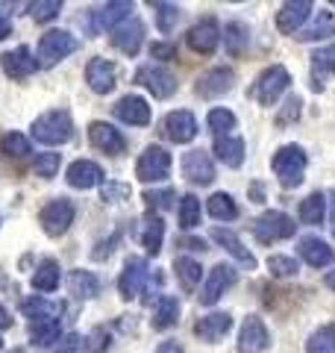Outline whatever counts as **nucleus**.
Returning <instances> with one entry per match:
<instances>
[{
	"mask_svg": "<svg viewBox=\"0 0 335 353\" xmlns=\"http://www.w3.org/2000/svg\"><path fill=\"white\" fill-rule=\"evenodd\" d=\"M306 353H335V324L315 330L306 341Z\"/></svg>",
	"mask_w": 335,
	"mask_h": 353,
	"instance_id": "58836bf2",
	"label": "nucleus"
},
{
	"mask_svg": "<svg viewBox=\"0 0 335 353\" xmlns=\"http://www.w3.org/2000/svg\"><path fill=\"white\" fill-rule=\"evenodd\" d=\"M132 12V3L127 0H115V3H106V6H97L92 12V32H103V30H115L121 27Z\"/></svg>",
	"mask_w": 335,
	"mask_h": 353,
	"instance_id": "4468645a",
	"label": "nucleus"
},
{
	"mask_svg": "<svg viewBox=\"0 0 335 353\" xmlns=\"http://www.w3.org/2000/svg\"><path fill=\"white\" fill-rule=\"evenodd\" d=\"M183 248H188V250H206V241L203 239H183Z\"/></svg>",
	"mask_w": 335,
	"mask_h": 353,
	"instance_id": "4d7b16f0",
	"label": "nucleus"
},
{
	"mask_svg": "<svg viewBox=\"0 0 335 353\" xmlns=\"http://www.w3.org/2000/svg\"><path fill=\"white\" fill-rule=\"evenodd\" d=\"M300 106H303V101H300L297 94L288 97L285 106L279 109V115H276V127H288L292 121H297V118H300Z\"/></svg>",
	"mask_w": 335,
	"mask_h": 353,
	"instance_id": "8fccbe9b",
	"label": "nucleus"
},
{
	"mask_svg": "<svg viewBox=\"0 0 335 353\" xmlns=\"http://www.w3.org/2000/svg\"><path fill=\"white\" fill-rule=\"evenodd\" d=\"M174 189H162V192H144V203L153 206V209H168L174 203Z\"/></svg>",
	"mask_w": 335,
	"mask_h": 353,
	"instance_id": "603ef678",
	"label": "nucleus"
},
{
	"mask_svg": "<svg viewBox=\"0 0 335 353\" xmlns=\"http://www.w3.org/2000/svg\"><path fill=\"white\" fill-rule=\"evenodd\" d=\"M9 32H12V21H9V15L6 12H0V41H3Z\"/></svg>",
	"mask_w": 335,
	"mask_h": 353,
	"instance_id": "6e6d98bb",
	"label": "nucleus"
},
{
	"mask_svg": "<svg viewBox=\"0 0 335 353\" xmlns=\"http://www.w3.org/2000/svg\"><path fill=\"white\" fill-rule=\"evenodd\" d=\"M250 192H253L256 201H262V185H259V183H253V189H250Z\"/></svg>",
	"mask_w": 335,
	"mask_h": 353,
	"instance_id": "052dcab7",
	"label": "nucleus"
},
{
	"mask_svg": "<svg viewBox=\"0 0 335 353\" xmlns=\"http://www.w3.org/2000/svg\"><path fill=\"white\" fill-rule=\"evenodd\" d=\"M267 345H271V336H267L262 318L247 315V321L241 327V336H238V353H262Z\"/></svg>",
	"mask_w": 335,
	"mask_h": 353,
	"instance_id": "dca6fc26",
	"label": "nucleus"
},
{
	"mask_svg": "<svg viewBox=\"0 0 335 353\" xmlns=\"http://www.w3.org/2000/svg\"><path fill=\"white\" fill-rule=\"evenodd\" d=\"M183 176L194 185H209L215 180V165H212L209 153L203 150H188L183 157Z\"/></svg>",
	"mask_w": 335,
	"mask_h": 353,
	"instance_id": "ddd939ff",
	"label": "nucleus"
},
{
	"mask_svg": "<svg viewBox=\"0 0 335 353\" xmlns=\"http://www.w3.org/2000/svg\"><path fill=\"white\" fill-rule=\"evenodd\" d=\"M148 280H150V271H148V262L139 259V256H130L124 265V274L118 280V292L124 301H132L139 297L144 289H148Z\"/></svg>",
	"mask_w": 335,
	"mask_h": 353,
	"instance_id": "1a4fd4ad",
	"label": "nucleus"
},
{
	"mask_svg": "<svg viewBox=\"0 0 335 353\" xmlns=\"http://www.w3.org/2000/svg\"><path fill=\"white\" fill-rule=\"evenodd\" d=\"M68 183L74 189H94V185H103V168L92 159H77L68 168Z\"/></svg>",
	"mask_w": 335,
	"mask_h": 353,
	"instance_id": "4be33fe9",
	"label": "nucleus"
},
{
	"mask_svg": "<svg viewBox=\"0 0 335 353\" xmlns=\"http://www.w3.org/2000/svg\"><path fill=\"white\" fill-rule=\"evenodd\" d=\"M21 312H24L32 324L36 321H50V318L62 315V303H50L44 297H30V301L21 303Z\"/></svg>",
	"mask_w": 335,
	"mask_h": 353,
	"instance_id": "473e14b6",
	"label": "nucleus"
},
{
	"mask_svg": "<svg viewBox=\"0 0 335 353\" xmlns=\"http://www.w3.org/2000/svg\"><path fill=\"white\" fill-rule=\"evenodd\" d=\"M9 327H12V318H9V312L0 306V330H9Z\"/></svg>",
	"mask_w": 335,
	"mask_h": 353,
	"instance_id": "bf43d9fd",
	"label": "nucleus"
},
{
	"mask_svg": "<svg viewBox=\"0 0 335 353\" xmlns=\"http://www.w3.org/2000/svg\"><path fill=\"white\" fill-rule=\"evenodd\" d=\"M150 57H153V59H176V44L153 41V44H150Z\"/></svg>",
	"mask_w": 335,
	"mask_h": 353,
	"instance_id": "864d4df0",
	"label": "nucleus"
},
{
	"mask_svg": "<svg viewBox=\"0 0 335 353\" xmlns=\"http://www.w3.org/2000/svg\"><path fill=\"white\" fill-rule=\"evenodd\" d=\"M83 347H85V353H106L109 350V333H106V327H94L92 333L85 336Z\"/></svg>",
	"mask_w": 335,
	"mask_h": 353,
	"instance_id": "09e8293b",
	"label": "nucleus"
},
{
	"mask_svg": "<svg viewBox=\"0 0 335 353\" xmlns=\"http://www.w3.org/2000/svg\"><path fill=\"white\" fill-rule=\"evenodd\" d=\"M0 153H6V157H12V159H24L32 153L30 139L21 136V132H6V136L0 139Z\"/></svg>",
	"mask_w": 335,
	"mask_h": 353,
	"instance_id": "ea45409f",
	"label": "nucleus"
},
{
	"mask_svg": "<svg viewBox=\"0 0 335 353\" xmlns=\"http://www.w3.org/2000/svg\"><path fill=\"white\" fill-rule=\"evenodd\" d=\"M300 256H303L312 268H327V265H332V259H335V250L323 239L306 236L303 241H300Z\"/></svg>",
	"mask_w": 335,
	"mask_h": 353,
	"instance_id": "393cba45",
	"label": "nucleus"
},
{
	"mask_svg": "<svg viewBox=\"0 0 335 353\" xmlns=\"http://www.w3.org/2000/svg\"><path fill=\"white\" fill-rule=\"evenodd\" d=\"M188 48H192L194 53H203V57H209L212 50L221 44V24L215 18H203L200 24H194L192 30H188Z\"/></svg>",
	"mask_w": 335,
	"mask_h": 353,
	"instance_id": "9b49d317",
	"label": "nucleus"
},
{
	"mask_svg": "<svg viewBox=\"0 0 335 353\" xmlns=\"http://www.w3.org/2000/svg\"><path fill=\"white\" fill-rule=\"evenodd\" d=\"M62 12V0H39V3H30V15L39 21V24H48L56 15Z\"/></svg>",
	"mask_w": 335,
	"mask_h": 353,
	"instance_id": "a18cd8bd",
	"label": "nucleus"
},
{
	"mask_svg": "<svg viewBox=\"0 0 335 353\" xmlns=\"http://www.w3.org/2000/svg\"><path fill=\"white\" fill-rule=\"evenodd\" d=\"M212 239H215L218 241V245L223 248V250H227V253H232V256H236L241 265H247V268L253 271L256 268V256H253V253L247 250V248H244L241 245V241H238V236L236 233H232V230H223V227H215V230H212Z\"/></svg>",
	"mask_w": 335,
	"mask_h": 353,
	"instance_id": "a878e982",
	"label": "nucleus"
},
{
	"mask_svg": "<svg viewBox=\"0 0 335 353\" xmlns=\"http://www.w3.org/2000/svg\"><path fill=\"white\" fill-rule=\"evenodd\" d=\"M335 74V44L312 53V88L323 92V77Z\"/></svg>",
	"mask_w": 335,
	"mask_h": 353,
	"instance_id": "cd10ccee",
	"label": "nucleus"
},
{
	"mask_svg": "<svg viewBox=\"0 0 335 353\" xmlns=\"http://www.w3.org/2000/svg\"><path fill=\"white\" fill-rule=\"evenodd\" d=\"M141 41H144V24L139 18H127L124 24L115 27V32H112V44H115L121 53H127V57H136Z\"/></svg>",
	"mask_w": 335,
	"mask_h": 353,
	"instance_id": "f3484780",
	"label": "nucleus"
},
{
	"mask_svg": "<svg viewBox=\"0 0 335 353\" xmlns=\"http://www.w3.org/2000/svg\"><path fill=\"white\" fill-rule=\"evenodd\" d=\"M59 277H62V268L56 259H44L36 274H32V289L36 292H56L59 289Z\"/></svg>",
	"mask_w": 335,
	"mask_h": 353,
	"instance_id": "7c9ffc66",
	"label": "nucleus"
},
{
	"mask_svg": "<svg viewBox=\"0 0 335 353\" xmlns=\"http://www.w3.org/2000/svg\"><path fill=\"white\" fill-rule=\"evenodd\" d=\"M85 83L92 85V92H97V94H109L112 88H115V65L109 59L94 57L85 65Z\"/></svg>",
	"mask_w": 335,
	"mask_h": 353,
	"instance_id": "aec40b11",
	"label": "nucleus"
},
{
	"mask_svg": "<svg viewBox=\"0 0 335 353\" xmlns=\"http://www.w3.org/2000/svg\"><path fill=\"white\" fill-rule=\"evenodd\" d=\"M136 83L144 85L148 92H153V97H171L176 92V80L174 74L162 68V65H141V68L136 71Z\"/></svg>",
	"mask_w": 335,
	"mask_h": 353,
	"instance_id": "6e6552de",
	"label": "nucleus"
},
{
	"mask_svg": "<svg viewBox=\"0 0 335 353\" xmlns=\"http://www.w3.org/2000/svg\"><path fill=\"white\" fill-rule=\"evenodd\" d=\"M267 271H271L274 277H294L300 271V265L294 256H267Z\"/></svg>",
	"mask_w": 335,
	"mask_h": 353,
	"instance_id": "49530a36",
	"label": "nucleus"
},
{
	"mask_svg": "<svg viewBox=\"0 0 335 353\" xmlns=\"http://www.w3.org/2000/svg\"><path fill=\"white\" fill-rule=\"evenodd\" d=\"M68 292L77 297V301H92V297L100 292V280L94 277L92 271H71Z\"/></svg>",
	"mask_w": 335,
	"mask_h": 353,
	"instance_id": "c756f323",
	"label": "nucleus"
},
{
	"mask_svg": "<svg viewBox=\"0 0 335 353\" xmlns=\"http://www.w3.org/2000/svg\"><path fill=\"white\" fill-rule=\"evenodd\" d=\"M165 132L171 141H176V145H188V141L197 136V121L188 109H176V112H171L165 118Z\"/></svg>",
	"mask_w": 335,
	"mask_h": 353,
	"instance_id": "6ab92c4d",
	"label": "nucleus"
},
{
	"mask_svg": "<svg viewBox=\"0 0 335 353\" xmlns=\"http://www.w3.org/2000/svg\"><path fill=\"white\" fill-rule=\"evenodd\" d=\"M288 83H292V77H288V71L283 68V65H271L267 71L259 74V80H256L253 85V97L259 101L262 106H274L279 101V94L288 88Z\"/></svg>",
	"mask_w": 335,
	"mask_h": 353,
	"instance_id": "39448f33",
	"label": "nucleus"
},
{
	"mask_svg": "<svg viewBox=\"0 0 335 353\" xmlns=\"http://www.w3.org/2000/svg\"><path fill=\"white\" fill-rule=\"evenodd\" d=\"M209 215L215 221H232V218H238V206L230 194L218 192V194L209 197Z\"/></svg>",
	"mask_w": 335,
	"mask_h": 353,
	"instance_id": "4c0bfd02",
	"label": "nucleus"
},
{
	"mask_svg": "<svg viewBox=\"0 0 335 353\" xmlns=\"http://www.w3.org/2000/svg\"><path fill=\"white\" fill-rule=\"evenodd\" d=\"M230 330H232V315L227 312H212L194 324V333L200 341H221Z\"/></svg>",
	"mask_w": 335,
	"mask_h": 353,
	"instance_id": "b1692460",
	"label": "nucleus"
},
{
	"mask_svg": "<svg viewBox=\"0 0 335 353\" xmlns=\"http://www.w3.org/2000/svg\"><path fill=\"white\" fill-rule=\"evenodd\" d=\"M59 162H62V153H41L36 157V174L39 176H53L59 171Z\"/></svg>",
	"mask_w": 335,
	"mask_h": 353,
	"instance_id": "3c124183",
	"label": "nucleus"
},
{
	"mask_svg": "<svg viewBox=\"0 0 335 353\" xmlns=\"http://www.w3.org/2000/svg\"><path fill=\"white\" fill-rule=\"evenodd\" d=\"M62 318H50V321H36L30 327V339L32 345L39 347H50L53 341H59V333H62Z\"/></svg>",
	"mask_w": 335,
	"mask_h": 353,
	"instance_id": "f704fd0d",
	"label": "nucleus"
},
{
	"mask_svg": "<svg viewBox=\"0 0 335 353\" xmlns=\"http://www.w3.org/2000/svg\"><path fill=\"white\" fill-rule=\"evenodd\" d=\"M171 171V153L159 145H150L148 150L139 157V165H136V176L141 183H159L168 176Z\"/></svg>",
	"mask_w": 335,
	"mask_h": 353,
	"instance_id": "0eeeda50",
	"label": "nucleus"
},
{
	"mask_svg": "<svg viewBox=\"0 0 335 353\" xmlns=\"http://www.w3.org/2000/svg\"><path fill=\"white\" fill-rule=\"evenodd\" d=\"M88 139H92V145L97 150L112 153V157L127 150V139L121 136V130L106 124V121H92V124H88Z\"/></svg>",
	"mask_w": 335,
	"mask_h": 353,
	"instance_id": "f8f14e48",
	"label": "nucleus"
},
{
	"mask_svg": "<svg viewBox=\"0 0 335 353\" xmlns=\"http://www.w3.org/2000/svg\"><path fill=\"white\" fill-rule=\"evenodd\" d=\"M132 194V189L127 183H115V180H106L103 185H100V197H103L106 203H118V201H127V197Z\"/></svg>",
	"mask_w": 335,
	"mask_h": 353,
	"instance_id": "de8ad7c7",
	"label": "nucleus"
},
{
	"mask_svg": "<svg viewBox=\"0 0 335 353\" xmlns=\"http://www.w3.org/2000/svg\"><path fill=\"white\" fill-rule=\"evenodd\" d=\"M153 9H156V24H159V30H162V32H171V30L176 27V21H180V6L156 0Z\"/></svg>",
	"mask_w": 335,
	"mask_h": 353,
	"instance_id": "79ce46f5",
	"label": "nucleus"
},
{
	"mask_svg": "<svg viewBox=\"0 0 335 353\" xmlns=\"http://www.w3.org/2000/svg\"><path fill=\"white\" fill-rule=\"evenodd\" d=\"M221 36H223V44H227V53H230V57H241L244 48H247V41H250L247 27L238 24V21L227 24V30H223Z\"/></svg>",
	"mask_w": 335,
	"mask_h": 353,
	"instance_id": "c9c22d12",
	"label": "nucleus"
},
{
	"mask_svg": "<svg viewBox=\"0 0 335 353\" xmlns=\"http://www.w3.org/2000/svg\"><path fill=\"white\" fill-rule=\"evenodd\" d=\"M0 345H3V341H0Z\"/></svg>",
	"mask_w": 335,
	"mask_h": 353,
	"instance_id": "0e129e2a",
	"label": "nucleus"
},
{
	"mask_svg": "<svg viewBox=\"0 0 335 353\" xmlns=\"http://www.w3.org/2000/svg\"><path fill=\"white\" fill-rule=\"evenodd\" d=\"M206 121H209V130L215 132V136H227V132L236 127V115H232L230 109H212Z\"/></svg>",
	"mask_w": 335,
	"mask_h": 353,
	"instance_id": "c03bdc74",
	"label": "nucleus"
},
{
	"mask_svg": "<svg viewBox=\"0 0 335 353\" xmlns=\"http://www.w3.org/2000/svg\"><path fill=\"white\" fill-rule=\"evenodd\" d=\"M323 215H327V201H323L321 192L309 194L306 201L300 203V221H303V224H321Z\"/></svg>",
	"mask_w": 335,
	"mask_h": 353,
	"instance_id": "e433bc0d",
	"label": "nucleus"
},
{
	"mask_svg": "<svg viewBox=\"0 0 335 353\" xmlns=\"http://www.w3.org/2000/svg\"><path fill=\"white\" fill-rule=\"evenodd\" d=\"M156 353H183V347L176 345V341H162L159 350H156Z\"/></svg>",
	"mask_w": 335,
	"mask_h": 353,
	"instance_id": "13d9d810",
	"label": "nucleus"
},
{
	"mask_svg": "<svg viewBox=\"0 0 335 353\" xmlns=\"http://www.w3.org/2000/svg\"><path fill=\"white\" fill-rule=\"evenodd\" d=\"M197 224H200V201L194 194H185L180 201V227L192 230Z\"/></svg>",
	"mask_w": 335,
	"mask_h": 353,
	"instance_id": "37998d69",
	"label": "nucleus"
},
{
	"mask_svg": "<svg viewBox=\"0 0 335 353\" xmlns=\"http://www.w3.org/2000/svg\"><path fill=\"white\" fill-rule=\"evenodd\" d=\"M115 118H121L124 124H132V127H148L150 124V106L144 97L127 94L115 103Z\"/></svg>",
	"mask_w": 335,
	"mask_h": 353,
	"instance_id": "a211bd4d",
	"label": "nucleus"
},
{
	"mask_svg": "<svg viewBox=\"0 0 335 353\" xmlns=\"http://www.w3.org/2000/svg\"><path fill=\"white\" fill-rule=\"evenodd\" d=\"M80 350H83V339L77 333H68L62 339V345L56 347V353H80Z\"/></svg>",
	"mask_w": 335,
	"mask_h": 353,
	"instance_id": "5fc2aeb1",
	"label": "nucleus"
},
{
	"mask_svg": "<svg viewBox=\"0 0 335 353\" xmlns=\"http://www.w3.org/2000/svg\"><path fill=\"white\" fill-rule=\"evenodd\" d=\"M215 153L223 165H230V168H238L244 162V141L236 139V136H218L215 139Z\"/></svg>",
	"mask_w": 335,
	"mask_h": 353,
	"instance_id": "2f4dec72",
	"label": "nucleus"
},
{
	"mask_svg": "<svg viewBox=\"0 0 335 353\" xmlns=\"http://www.w3.org/2000/svg\"><path fill=\"white\" fill-rule=\"evenodd\" d=\"M274 174L283 189H297L306 174V153L297 145H285L274 153Z\"/></svg>",
	"mask_w": 335,
	"mask_h": 353,
	"instance_id": "f257e3e1",
	"label": "nucleus"
},
{
	"mask_svg": "<svg viewBox=\"0 0 335 353\" xmlns=\"http://www.w3.org/2000/svg\"><path fill=\"white\" fill-rule=\"evenodd\" d=\"M77 48H80V41H77L71 32H65V30H50V32H44L41 41H39V65L50 68V65H56L59 59L71 57Z\"/></svg>",
	"mask_w": 335,
	"mask_h": 353,
	"instance_id": "7ed1b4c3",
	"label": "nucleus"
},
{
	"mask_svg": "<svg viewBox=\"0 0 335 353\" xmlns=\"http://www.w3.org/2000/svg\"><path fill=\"white\" fill-rule=\"evenodd\" d=\"M153 330H168L180 321V303H176V297L171 294H159L156 297V306H153Z\"/></svg>",
	"mask_w": 335,
	"mask_h": 353,
	"instance_id": "c85d7f7f",
	"label": "nucleus"
},
{
	"mask_svg": "<svg viewBox=\"0 0 335 353\" xmlns=\"http://www.w3.org/2000/svg\"><path fill=\"white\" fill-rule=\"evenodd\" d=\"M327 285H329V289L335 292V271H329V274H327Z\"/></svg>",
	"mask_w": 335,
	"mask_h": 353,
	"instance_id": "680f3d73",
	"label": "nucleus"
},
{
	"mask_svg": "<svg viewBox=\"0 0 335 353\" xmlns=\"http://www.w3.org/2000/svg\"><path fill=\"white\" fill-rule=\"evenodd\" d=\"M32 136L41 145H65L71 136H74V124H71V115L65 109H53V112H44L41 118H36L32 124Z\"/></svg>",
	"mask_w": 335,
	"mask_h": 353,
	"instance_id": "f03ea898",
	"label": "nucleus"
},
{
	"mask_svg": "<svg viewBox=\"0 0 335 353\" xmlns=\"http://www.w3.org/2000/svg\"><path fill=\"white\" fill-rule=\"evenodd\" d=\"M39 221H41V230L53 239H59L62 233H68V227L74 224V203L68 197H56L48 206L39 212Z\"/></svg>",
	"mask_w": 335,
	"mask_h": 353,
	"instance_id": "423d86ee",
	"label": "nucleus"
},
{
	"mask_svg": "<svg viewBox=\"0 0 335 353\" xmlns=\"http://www.w3.org/2000/svg\"><path fill=\"white\" fill-rule=\"evenodd\" d=\"M0 68H3L6 77H12V80H27V77L39 68V62L30 53V48L21 44V48H15V50H9V53L0 57Z\"/></svg>",
	"mask_w": 335,
	"mask_h": 353,
	"instance_id": "2eb2a0df",
	"label": "nucleus"
},
{
	"mask_svg": "<svg viewBox=\"0 0 335 353\" xmlns=\"http://www.w3.org/2000/svg\"><path fill=\"white\" fill-rule=\"evenodd\" d=\"M232 83H236V74L230 68H212L209 74H203L197 80V94L200 97H221L230 92Z\"/></svg>",
	"mask_w": 335,
	"mask_h": 353,
	"instance_id": "5701e85b",
	"label": "nucleus"
},
{
	"mask_svg": "<svg viewBox=\"0 0 335 353\" xmlns=\"http://www.w3.org/2000/svg\"><path fill=\"white\" fill-rule=\"evenodd\" d=\"M327 36H335V18L327 9H321L312 27L294 32V39H300V41H315V39H327Z\"/></svg>",
	"mask_w": 335,
	"mask_h": 353,
	"instance_id": "72a5a7b5",
	"label": "nucleus"
},
{
	"mask_svg": "<svg viewBox=\"0 0 335 353\" xmlns=\"http://www.w3.org/2000/svg\"><path fill=\"white\" fill-rule=\"evenodd\" d=\"M200 262H194V259H188V256H180L176 259V277H180V283H183V289L185 292H192L194 285L200 283Z\"/></svg>",
	"mask_w": 335,
	"mask_h": 353,
	"instance_id": "a19ab883",
	"label": "nucleus"
},
{
	"mask_svg": "<svg viewBox=\"0 0 335 353\" xmlns=\"http://www.w3.org/2000/svg\"><path fill=\"white\" fill-rule=\"evenodd\" d=\"M312 12V3L309 0H294V3H285L283 9L276 12V27L279 32H285V36H294L303 27V21L309 18Z\"/></svg>",
	"mask_w": 335,
	"mask_h": 353,
	"instance_id": "412c9836",
	"label": "nucleus"
},
{
	"mask_svg": "<svg viewBox=\"0 0 335 353\" xmlns=\"http://www.w3.org/2000/svg\"><path fill=\"white\" fill-rule=\"evenodd\" d=\"M236 277H238V274H236V268H232V265H215V268L209 271L206 285L200 289V303H203V306L218 303L221 294L236 285Z\"/></svg>",
	"mask_w": 335,
	"mask_h": 353,
	"instance_id": "9d476101",
	"label": "nucleus"
},
{
	"mask_svg": "<svg viewBox=\"0 0 335 353\" xmlns=\"http://www.w3.org/2000/svg\"><path fill=\"white\" fill-rule=\"evenodd\" d=\"M329 203H332V212H329V218H332V221H335V192H332V194H329Z\"/></svg>",
	"mask_w": 335,
	"mask_h": 353,
	"instance_id": "e2e57ef3",
	"label": "nucleus"
},
{
	"mask_svg": "<svg viewBox=\"0 0 335 353\" xmlns=\"http://www.w3.org/2000/svg\"><path fill=\"white\" fill-rule=\"evenodd\" d=\"M294 218H288L285 212H265L253 221V236L262 241V245H271L279 239H292L294 236Z\"/></svg>",
	"mask_w": 335,
	"mask_h": 353,
	"instance_id": "20e7f679",
	"label": "nucleus"
},
{
	"mask_svg": "<svg viewBox=\"0 0 335 353\" xmlns=\"http://www.w3.org/2000/svg\"><path fill=\"white\" fill-rule=\"evenodd\" d=\"M162 239H165V221L159 215H144L141 230H139V241L150 256H156V253L162 250Z\"/></svg>",
	"mask_w": 335,
	"mask_h": 353,
	"instance_id": "bb28decb",
	"label": "nucleus"
}]
</instances>
